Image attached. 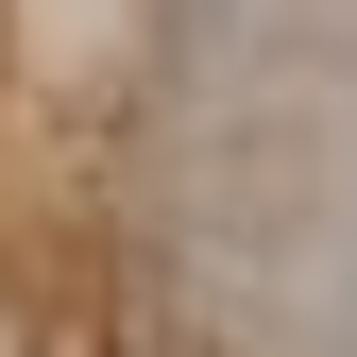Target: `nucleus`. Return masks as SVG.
I'll use <instances>...</instances> for the list:
<instances>
[]
</instances>
